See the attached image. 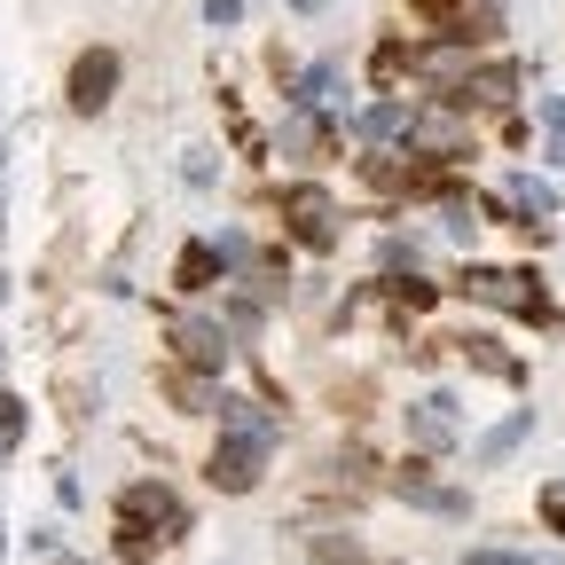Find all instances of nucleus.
I'll return each instance as SVG.
<instances>
[{
    "label": "nucleus",
    "instance_id": "obj_1",
    "mask_svg": "<svg viewBox=\"0 0 565 565\" xmlns=\"http://www.w3.org/2000/svg\"><path fill=\"white\" fill-rule=\"evenodd\" d=\"M110 95H118V55H110V47H87L79 63H71V110L95 118Z\"/></svg>",
    "mask_w": 565,
    "mask_h": 565
},
{
    "label": "nucleus",
    "instance_id": "obj_2",
    "mask_svg": "<svg viewBox=\"0 0 565 565\" xmlns=\"http://www.w3.org/2000/svg\"><path fill=\"white\" fill-rule=\"evenodd\" d=\"M204 479L221 487V494H252V487H259V440H252V433L221 440V448H212V463H204Z\"/></svg>",
    "mask_w": 565,
    "mask_h": 565
},
{
    "label": "nucleus",
    "instance_id": "obj_3",
    "mask_svg": "<svg viewBox=\"0 0 565 565\" xmlns=\"http://www.w3.org/2000/svg\"><path fill=\"white\" fill-rule=\"evenodd\" d=\"M282 212H291V236H299V244H315V252L338 244V228H330V196H322V189H291V196H282Z\"/></svg>",
    "mask_w": 565,
    "mask_h": 565
},
{
    "label": "nucleus",
    "instance_id": "obj_4",
    "mask_svg": "<svg viewBox=\"0 0 565 565\" xmlns=\"http://www.w3.org/2000/svg\"><path fill=\"white\" fill-rule=\"evenodd\" d=\"M118 519H141V526H181V503H173V494L166 487H126V503H118Z\"/></svg>",
    "mask_w": 565,
    "mask_h": 565
},
{
    "label": "nucleus",
    "instance_id": "obj_5",
    "mask_svg": "<svg viewBox=\"0 0 565 565\" xmlns=\"http://www.w3.org/2000/svg\"><path fill=\"white\" fill-rule=\"evenodd\" d=\"M173 275H181V291H212V275H221V252H212V244H189Z\"/></svg>",
    "mask_w": 565,
    "mask_h": 565
},
{
    "label": "nucleus",
    "instance_id": "obj_6",
    "mask_svg": "<svg viewBox=\"0 0 565 565\" xmlns=\"http://www.w3.org/2000/svg\"><path fill=\"white\" fill-rule=\"evenodd\" d=\"M181 353H189L196 370H221V353H228V345H221V330H204V322H181Z\"/></svg>",
    "mask_w": 565,
    "mask_h": 565
},
{
    "label": "nucleus",
    "instance_id": "obj_7",
    "mask_svg": "<svg viewBox=\"0 0 565 565\" xmlns=\"http://www.w3.org/2000/svg\"><path fill=\"white\" fill-rule=\"evenodd\" d=\"M463 353L479 370H494V377H519V362H511V353H494V338H463Z\"/></svg>",
    "mask_w": 565,
    "mask_h": 565
},
{
    "label": "nucleus",
    "instance_id": "obj_8",
    "mask_svg": "<svg viewBox=\"0 0 565 565\" xmlns=\"http://www.w3.org/2000/svg\"><path fill=\"white\" fill-rule=\"evenodd\" d=\"M118 550H126V557H150V526H141V519H118Z\"/></svg>",
    "mask_w": 565,
    "mask_h": 565
},
{
    "label": "nucleus",
    "instance_id": "obj_9",
    "mask_svg": "<svg viewBox=\"0 0 565 565\" xmlns=\"http://www.w3.org/2000/svg\"><path fill=\"white\" fill-rule=\"evenodd\" d=\"M24 433V416H17V401H0V440H17Z\"/></svg>",
    "mask_w": 565,
    "mask_h": 565
},
{
    "label": "nucleus",
    "instance_id": "obj_10",
    "mask_svg": "<svg viewBox=\"0 0 565 565\" xmlns=\"http://www.w3.org/2000/svg\"><path fill=\"white\" fill-rule=\"evenodd\" d=\"M542 511H550V526L565 534V487H550V503H542Z\"/></svg>",
    "mask_w": 565,
    "mask_h": 565
},
{
    "label": "nucleus",
    "instance_id": "obj_11",
    "mask_svg": "<svg viewBox=\"0 0 565 565\" xmlns=\"http://www.w3.org/2000/svg\"><path fill=\"white\" fill-rule=\"evenodd\" d=\"M471 565H519V557H471Z\"/></svg>",
    "mask_w": 565,
    "mask_h": 565
}]
</instances>
